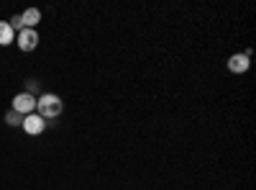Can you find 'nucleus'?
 I'll return each instance as SVG.
<instances>
[{"label":"nucleus","mask_w":256,"mask_h":190,"mask_svg":"<svg viewBox=\"0 0 256 190\" xmlns=\"http://www.w3.org/2000/svg\"><path fill=\"white\" fill-rule=\"evenodd\" d=\"M248 65H251V62H248V57H246V54H233V57L228 59V70H230V72H236V75L246 72V70H248Z\"/></svg>","instance_id":"5"},{"label":"nucleus","mask_w":256,"mask_h":190,"mask_svg":"<svg viewBox=\"0 0 256 190\" xmlns=\"http://www.w3.org/2000/svg\"><path fill=\"white\" fill-rule=\"evenodd\" d=\"M20 126H24V129H26V134L36 136V134H41V131L46 129V121L41 118L38 113H28V116L24 118V123H20Z\"/></svg>","instance_id":"3"},{"label":"nucleus","mask_w":256,"mask_h":190,"mask_svg":"<svg viewBox=\"0 0 256 190\" xmlns=\"http://www.w3.org/2000/svg\"><path fill=\"white\" fill-rule=\"evenodd\" d=\"M13 111H16V113H20V116L34 113V111H36V98H34V95H28V93L16 95V98H13Z\"/></svg>","instance_id":"2"},{"label":"nucleus","mask_w":256,"mask_h":190,"mask_svg":"<svg viewBox=\"0 0 256 190\" xmlns=\"http://www.w3.org/2000/svg\"><path fill=\"white\" fill-rule=\"evenodd\" d=\"M20 18H24V29H36V24L41 21V11L28 8V11H26L24 16H20Z\"/></svg>","instance_id":"7"},{"label":"nucleus","mask_w":256,"mask_h":190,"mask_svg":"<svg viewBox=\"0 0 256 190\" xmlns=\"http://www.w3.org/2000/svg\"><path fill=\"white\" fill-rule=\"evenodd\" d=\"M26 85H28V95H34V93L38 90V82H36V80H28Z\"/></svg>","instance_id":"10"},{"label":"nucleus","mask_w":256,"mask_h":190,"mask_svg":"<svg viewBox=\"0 0 256 190\" xmlns=\"http://www.w3.org/2000/svg\"><path fill=\"white\" fill-rule=\"evenodd\" d=\"M36 44H38V34H36V29H24V31L18 34V47L24 49V52H34Z\"/></svg>","instance_id":"4"},{"label":"nucleus","mask_w":256,"mask_h":190,"mask_svg":"<svg viewBox=\"0 0 256 190\" xmlns=\"http://www.w3.org/2000/svg\"><path fill=\"white\" fill-rule=\"evenodd\" d=\"M13 39H16V31L8 26V21H0V47L13 44Z\"/></svg>","instance_id":"6"},{"label":"nucleus","mask_w":256,"mask_h":190,"mask_svg":"<svg viewBox=\"0 0 256 190\" xmlns=\"http://www.w3.org/2000/svg\"><path fill=\"white\" fill-rule=\"evenodd\" d=\"M6 121H8V126H20V123H24V116L16 113V111H10V113L6 116Z\"/></svg>","instance_id":"8"},{"label":"nucleus","mask_w":256,"mask_h":190,"mask_svg":"<svg viewBox=\"0 0 256 190\" xmlns=\"http://www.w3.org/2000/svg\"><path fill=\"white\" fill-rule=\"evenodd\" d=\"M8 26H10L13 31H18V34H20V31H24V18H20V16H13V18L8 21Z\"/></svg>","instance_id":"9"},{"label":"nucleus","mask_w":256,"mask_h":190,"mask_svg":"<svg viewBox=\"0 0 256 190\" xmlns=\"http://www.w3.org/2000/svg\"><path fill=\"white\" fill-rule=\"evenodd\" d=\"M36 111H38V116L41 118H56L59 113H62V100L56 98V95H52V93H46V95H41L38 100H36Z\"/></svg>","instance_id":"1"}]
</instances>
